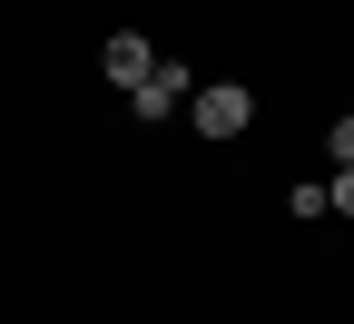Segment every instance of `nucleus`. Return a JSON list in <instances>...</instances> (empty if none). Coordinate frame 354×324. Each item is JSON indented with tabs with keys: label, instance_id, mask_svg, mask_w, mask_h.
Listing matches in <instances>:
<instances>
[{
	"label": "nucleus",
	"instance_id": "3",
	"mask_svg": "<svg viewBox=\"0 0 354 324\" xmlns=\"http://www.w3.org/2000/svg\"><path fill=\"white\" fill-rule=\"evenodd\" d=\"M148 69H158V50H148L138 30H118V39H109V79H118V88H148Z\"/></svg>",
	"mask_w": 354,
	"mask_h": 324
},
{
	"label": "nucleus",
	"instance_id": "1",
	"mask_svg": "<svg viewBox=\"0 0 354 324\" xmlns=\"http://www.w3.org/2000/svg\"><path fill=\"white\" fill-rule=\"evenodd\" d=\"M187 118H197L207 137H246V128H256V88L216 79V88H197V99H187Z\"/></svg>",
	"mask_w": 354,
	"mask_h": 324
},
{
	"label": "nucleus",
	"instance_id": "2",
	"mask_svg": "<svg viewBox=\"0 0 354 324\" xmlns=\"http://www.w3.org/2000/svg\"><path fill=\"white\" fill-rule=\"evenodd\" d=\"M187 99H197V79L177 69V59H158L148 88H128V108H138V118H167V108H187Z\"/></svg>",
	"mask_w": 354,
	"mask_h": 324
},
{
	"label": "nucleus",
	"instance_id": "5",
	"mask_svg": "<svg viewBox=\"0 0 354 324\" xmlns=\"http://www.w3.org/2000/svg\"><path fill=\"white\" fill-rule=\"evenodd\" d=\"M325 148H335V167H354V108H344V118L325 128Z\"/></svg>",
	"mask_w": 354,
	"mask_h": 324
},
{
	"label": "nucleus",
	"instance_id": "4",
	"mask_svg": "<svg viewBox=\"0 0 354 324\" xmlns=\"http://www.w3.org/2000/svg\"><path fill=\"white\" fill-rule=\"evenodd\" d=\"M325 207H335V216H354V167H335V177H325Z\"/></svg>",
	"mask_w": 354,
	"mask_h": 324
}]
</instances>
